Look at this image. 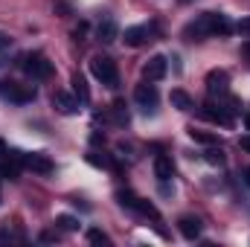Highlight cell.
<instances>
[{
    "mask_svg": "<svg viewBox=\"0 0 250 247\" xmlns=\"http://www.w3.org/2000/svg\"><path fill=\"white\" fill-rule=\"evenodd\" d=\"M181 3H192V0H181Z\"/></svg>",
    "mask_w": 250,
    "mask_h": 247,
    "instance_id": "cell-29",
    "label": "cell"
},
{
    "mask_svg": "<svg viewBox=\"0 0 250 247\" xmlns=\"http://www.w3.org/2000/svg\"><path fill=\"white\" fill-rule=\"evenodd\" d=\"M207 90H209V96H224V93L230 90V76H227V70H209V76H207Z\"/></svg>",
    "mask_w": 250,
    "mask_h": 247,
    "instance_id": "cell-8",
    "label": "cell"
},
{
    "mask_svg": "<svg viewBox=\"0 0 250 247\" xmlns=\"http://www.w3.org/2000/svg\"><path fill=\"white\" fill-rule=\"evenodd\" d=\"M114 120H117L120 125H128V111H125V108L120 105V102L114 105Z\"/></svg>",
    "mask_w": 250,
    "mask_h": 247,
    "instance_id": "cell-20",
    "label": "cell"
},
{
    "mask_svg": "<svg viewBox=\"0 0 250 247\" xmlns=\"http://www.w3.org/2000/svg\"><path fill=\"white\" fill-rule=\"evenodd\" d=\"M154 175H157V181H160V184H169V181H172V175H175L172 157L157 154V157H154Z\"/></svg>",
    "mask_w": 250,
    "mask_h": 247,
    "instance_id": "cell-11",
    "label": "cell"
},
{
    "mask_svg": "<svg viewBox=\"0 0 250 247\" xmlns=\"http://www.w3.org/2000/svg\"><path fill=\"white\" fill-rule=\"evenodd\" d=\"M189 137H192L195 143H204V145H215V143H218L215 134H207V131H198V128H189Z\"/></svg>",
    "mask_w": 250,
    "mask_h": 247,
    "instance_id": "cell-17",
    "label": "cell"
},
{
    "mask_svg": "<svg viewBox=\"0 0 250 247\" xmlns=\"http://www.w3.org/2000/svg\"><path fill=\"white\" fill-rule=\"evenodd\" d=\"M233 29H236L239 35H245V38H250V18H242V21H239V23H236Z\"/></svg>",
    "mask_w": 250,
    "mask_h": 247,
    "instance_id": "cell-21",
    "label": "cell"
},
{
    "mask_svg": "<svg viewBox=\"0 0 250 247\" xmlns=\"http://www.w3.org/2000/svg\"><path fill=\"white\" fill-rule=\"evenodd\" d=\"M56 227L64 230V233H76V230H79V218H73V215H59V218H56Z\"/></svg>",
    "mask_w": 250,
    "mask_h": 247,
    "instance_id": "cell-16",
    "label": "cell"
},
{
    "mask_svg": "<svg viewBox=\"0 0 250 247\" xmlns=\"http://www.w3.org/2000/svg\"><path fill=\"white\" fill-rule=\"evenodd\" d=\"M18 154V160H21V166L23 169H29V172H35V175H53V160L47 157V154H41V151H15Z\"/></svg>",
    "mask_w": 250,
    "mask_h": 247,
    "instance_id": "cell-4",
    "label": "cell"
},
{
    "mask_svg": "<svg viewBox=\"0 0 250 247\" xmlns=\"http://www.w3.org/2000/svg\"><path fill=\"white\" fill-rule=\"evenodd\" d=\"M84 32H87V23H79V26H76V32H73V38H76V41H82V38H84Z\"/></svg>",
    "mask_w": 250,
    "mask_h": 247,
    "instance_id": "cell-23",
    "label": "cell"
},
{
    "mask_svg": "<svg viewBox=\"0 0 250 247\" xmlns=\"http://www.w3.org/2000/svg\"><path fill=\"white\" fill-rule=\"evenodd\" d=\"M87 242H93V245H111V239L102 230H87Z\"/></svg>",
    "mask_w": 250,
    "mask_h": 247,
    "instance_id": "cell-19",
    "label": "cell"
},
{
    "mask_svg": "<svg viewBox=\"0 0 250 247\" xmlns=\"http://www.w3.org/2000/svg\"><path fill=\"white\" fill-rule=\"evenodd\" d=\"M178 230H181V236H184V239L195 242V239L201 236V221H198V218H192V215H184V218L178 221Z\"/></svg>",
    "mask_w": 250,
    "mask_h": 247,
    "instance_id": "cell-12",
    "label": "cell"
},
{
    "mask_svg": "<svg viewBox=\"0 0 250 247\" xmlns=\"http://www.w3.org/2000/svg\"><path fill=\"white\" fill-rule=\"evenodd\" d=\"M151 32H154V26H128L125 29V44L128 47H140V44L151 41Z\"/></svg>",
    "mask_w": 250,
    "mask_h": 247,
    "instance_id": "cell-10",
    "label": "cell"
},
{
    "mask_svg": "<svg viewBox=\"0 0 250 247\" xmlns=\"http://www.w3.org/2000/svg\"><path fill=\"white\" fill-rule=\"evenodd\" d=\"M134 102H137L146 114H154V108H157V102H160V93H157L154 82L137 84V90H134Z\"/></svg>",
    "mask_w": 250,
    "mask_h": 247,
    "instance_id": "cell-6",
    "label": "cell"
},
{
    "mask_svg": "<svg viewBox=\"0 0 250 247\" xmlns=\"http://www.w3.org/2000/svg\"><path fill=\"white\" fill-rule=\"evenodd\" d=\"M96 38H99V41H105V44L117 41V23H114L111 18H105V21L96 26Z\"/></svg>",
    "mask_w": 250,
    "mask_h": 247,
    "instance_id": "cell-14",
    "label": "cell"
},
{
    "mask_svg": "<svg viewBox=\"0 0 250 247\" xmlns=\"http://www.w3.org/2000/svg\"><path fill=\"white\" fill-rule=\"evenodd\" d=\"M204 160H207L209 166H224V151H221V148H209V151L204 154Z\"/></svg>",
    "mask_w": 250,
    "mask_h": 247,
    "instance_id": "cell-18",
    "label": "cell"
},
{
    "mask_svg": "<svg viewBox=\"0 0 250 247\" xmlns=\"http://www.w3.org/2000/svg\"><path fill=\"white\" fill-rule=\"evenodd\" d=\"M23 70H26L35 82H44V79L53 76V62H47V56H41V53H29V56L23 59Z\"/></svg>",
    "mask_w": 250,
    "mask_h": 247,
    "instance_id": "cell-5",
    "label": "cell"
},
{
    "mask_svg": "<svg viewBox=\"0 0 250 247\" xmlns=\"http://www.w3.org/2000/svg\"><path fill=\"white\" fill-rule=\"evenodd\" d=\"M239 145H242V148L250 154V137H242V140H239Z\"/></svg>",
    "mask_w": 250,
    "mask_h": 247,
    "instance_id": "cell-26",
    "label": "cell"
},
{
    "mask_svg": "<svg viewBox=\"0 0 250 247\" xmlns=\"http://www.w3.org/2000/svg\"><path fill=\"white\" fill-rule=\"evenodd\" d=\"M169 102H172V108H178V111H192V108H195V99L189 96L187 90H181V87H175V90L169 93Z\"/></svg>",
    "mask_w": 250,
    "mask_h": 247,
    "instance_id": "cell-13",
    "label": "cell"
},
{
    "mask_svg": "<svg viewBox=\"0 0 250 247\" xmlns=\"http://www.w3.org/2000/svg\"><path fill=\"white\" fill-rule=\"evenodd\" d=\"M6 157H9V148H6V143H3V140H0V163H3V160H6Z\"/></svg>",
    "mask_w": 250,
    "mask_h": 247,
    "instance_id": "cell-24",
    "label": "cell"
},
{
    "mask_svg": "<svg viewBox=\"0 0 250 247\" xmlns=\"http://www.w3.org/2000/svg\"><path fill=\"white\" fill-rule=\"evenodd\" d=\"M242 178H245V184H248V189H250V166H245V169H242Z\"/></svg>",
    "mask_w": 250,
    "mask_h": 247,
    "instance_id": "cell-27",
    "label": "cell"
},
{
    "mask_svg": "<svg viewBox=\"0 0 250 247\" xmlns=\"http://www.w3.org/2000/svg\"><path fill=\"white\" fill-rule=\"evenodd\" d=\"M56 239H59V233H44L41 236V242H56Z\"/></svg>",
    "mask_w": 250,
    "mask_h": 247,
    "instance_id": "cell-25",
    "label": "cell"
},
{
    "mask_svg": "<svg viewBox=\"0 0 250 247\" xmlns=\"http://www.w3.org/2000/svg\"><path fill=\"white\" fill-rule=\"evenodd\" d=\"M53 105L59 108V114H64V117H73V114L82 111V108H79V99H73V96L64 93V90H56V93H53Z\"/></svg>",
    "mask_w": 250,
    "mask_h": 247,
    "instance_id": "cell-9",
    "label": "cell"
},
{
    "mask_svg": "<svg viewBox=\"0 0 250 247\" xmlns=\"http://www.w3.org/2000/svg\"><path fill=\"white\" fill-rule=\"evenodd\" d=\"M0 201H3V195H0Z\"/></svg>",
    "mask_w": 250,
    "mask_h": 247,
    "instance_id": "cell-30",
    "label": "cell"
},
{
    "mask_svg": "<svg viewBox=\"0 0 250 247\" xmlns=\"http://www.w3.org/2000/svg\"><path fill=\"white\" fill-rule=\"evenodd\" d=\"M0 99H9L15 105H26V102L35 99V87L32 84H18L12 79H3L0 82Z\"/></svg>",
    "mask_w": 250,
    "mask_h": 247,
    "instance_id": "cell-3",
    "label": "cell"
},
{
    "mask_svg": "<svg viewBox=\"0 0 250 247\" xmlns=\"http://www.w3.org/2000/svg\"><path fill=\"white\" fill-rule=\"evenodd\" d=\"M166 73H169L166 56H151L148 62L143 64V79L146 82H160V79H166Z\"/></svg>",
    "mask_w": 250,
    "mask_h": 247,
    "instance_id": "cell-7",
    "label": "cell"
},
{
    "mask_svg": "<svg viewBox=\"0 0 250 247\" xmlns=\"http://www.w3.org/2000/svg\"><path fill=\"white\" fill-rule=\"evenodd\" d=\"M245 125H248V131H250V114H248V117H245Z\"/></svg>",
    "mask_w": 250,
    "mask_h": 247,
    "instance_id": "cell-28",
    "label": "cell"
},
{
    "mask_svg": "<svg viewBox=\"0 0 250 247\" xmlns=\"http://www.w3.org/2000/svg\"><path fill=\"white\" fill-rule=\"evenodd\" d=\"M73 90H76V96L82 99V105H87V102H90V90H87V82H84V76L73 73Z\"/></svg>",
    "mask_w": 250,
    "mask_h": 247,
    "instance_id": "cell-15",
    "label": "cell"
},
{
    "mask_svg": "<svg viewBox=\"0 0 250 247\" xmlns=\"http://www.w3.org/2000/svg\"><path fill=\"white\" fill-rule=\"evenodd\" d=\"M90 73L96 82H102L105 87H117L120 84V70H117V62L108 59V56H96L90 59Z\"/></svg>",
    "mask_w": 250,
    "mask_h": 247,
    "instance_id": "cell-2",
    "label": "cell"
},
{
    "mask_svg": "<svg viewBox=\"0 0 250 247\" xmlns=\"http://www.w3.org/2000/svg\"><path fill=\"white\" fill-rule=\"evenodd\" d=\"M9 47H12V38H9L6 32H0V53H6Z\"/></svg>",
    "mask_w": 250,
    "mask_h": 247,
    "instance_id": "cell-22",
    "label": "cell"
},
{
    "mask_svg": "<svg viewBox=\"0 0 250 247\" xmlns=\"http://www.w3.org/2000/svg\"><path fill=\"white\" fill-rule=\"evenodd\" d=\"M233 32V23H230V18L227 15H221V12H204V15H198L192 23H187V29H184V38L187 41H204V38H215V35H230Z\"/></svg>",
    "mask_w": 250,
    "mask_h": 247,
    "instance_id": "cell-1",
    "label": "cell"
}]
</instances>
